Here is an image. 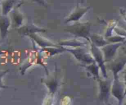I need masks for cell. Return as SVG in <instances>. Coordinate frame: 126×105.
<instances>
[{
  "label": "cell",
  "mask_w": 126,
  "mask_h": 105,
  "mask_svg": "<svg viewBox=\"0 0 126 105\" xmlns=\"http://www.w3.org/2000/svg\"><path fill=\"white\" fill-rule=\"evenodd\" d=\"M91 26V24L89 22H84V23H77L73 25L72 26L68 27L67 28L64 30V31L69 32L77 37L86 38L88 42H90L89 32Z\"/></svg>",
  "instance_id": "obj_1"
},
{
  "label": "cell",
  "mask_w": 126,
  "mask_h": 105,
  "mask_svg": "<svg viewBox=\"0 0 126 105\" xmlns=\"http://www.w3.org/2000/svg\"><path fill=\"white\" fill-rule=\"evenodd\" d=\"M66 51L70 52L71 54H73L76 59L79 61L81 63L84 64H89L94 62L93 56L90 53L87 52L86 49L81 47L73 48L71 49L65 48Z\"/></svg>",
  "instance_id": "obj_2"
},
{
  "label": "cell",
  "mask_w": 126,
  "mask_h": 105,
  "mask_svg": "<svg viewBox=\"0 0 126 105\" xmlns=\"http://www.w3.org/2000/svg\"><path fill=\"white\" fill-rule=\"evenodd\" d=\"M99 85V97L100 100L106 105L109 104L110 95L111 93V81L108 78L105 79H101L99 78L97 79Z\"/></svg>",
  "instance_id": "obj_3"
},
{
  "label": "cell",
  "mask_w": 126,
  "mask_h": 105,
  "mask_svg": "<svg viewBox=\"0 0 126 105\" xmlns=\"http://www.w3.org/2000/svg\"><path fill=\"white\" fill-rule=\"evenodd\" d=\"M90 43H91V53H92L91 54L93 56L95 62L98 64L99 67L100 68L103 77L105 79H107L108 78L107 73V66L105 65V61L103 53L100 48L96 46L91 42H90Z\"/></svg>",
  "instance_id": "obj_4"
},
{
  "label": "cell",
  "mask_w": 126,
  "mask_h": 105,
  "mask_svg": "<svg viewBox=\"0 0 126 105\" xmlns=\"http://www.w3.org/2000/svg\"><path fill=\"white\" fill-rule=\"evenodd\" d=\"M111 93L113 96L118 99L119 105H121L126 96V87L125 85L119 80L118 75L114 78L113 85L111 87Z\"/></svg>",
  "instance_id": "obj_5"
},
{
  "label": "cell",
  "mask_w": 126,
  "mask_h": 105,
  "mask_svg": "<svg viewBox=\"0 0 126 105\" xmlns=\"http://www.w3.org/2000/svg\"><path fill=\"white\" fill-rule=\"evenodd\" d=\"M123 42L119 43H110L102 47V51L103 53V57L105 63H109L115 57L117 50L123 44Z\"/></svg>",
  "instance_id": "obj_6"
},
{
  "label": "cell",
  "mask_w": 126,
  "mask_h": 105,
  "mask_svg": "<svg viewBox=\"0 0 126 105\" xmlns=\"http://www.w3.org/2000/svg\"><path fill=\"white\" fill-rule=\"evenodd\" d=\"M91 9L90 6L87 7H82L79 5L78 6L71 12L68 17L65 21V23H68L70 22H78L79 21L84 15Z\"/></svg>",
  "instance_id": "obj_7"
},
{
  "label": "cell",
  "mask_w": 126,
  "mask_h": 105,
  "mask_svg": "<svg viewBox=\"0 0 126 105\" xmlns=\"http://www.w3.org/2000/svg\"><path fill=\"white\" fill-rule=\"evenodd\" d=\"M110 63L108 65V67L113 72L114 78L118 75L119 72H120L124 67H125L126 64V56L120 57L113 61H111Z\"/></svg>",
  "instance_id": "obj_8"
},
{
  "label": "cell",
  "mask_w": 126,
  "mask_h": 105,
  "mask_svg": "<svg viewBox=\"0 0 126 105\" xmlns=\"http://www.w3.org/2000/svg\"><path fill=\"white\" fill-rule=\"evenodd\" d=\"M47 75L48 76L47 77L42 79L41 81L48 88L50 95L51 96H54L57 90L58 86H59V81H58L56 75H49V74H47Z\"/></svg>",
  "instance_id": "obj_9"
},
{
  "label": "cell",
  "mask_w": 126,
  "mask_h": 105,
  "mask_svg": "<svg viewBox=\"0 0 126 105\" xmlns=\"http://www.w3.org/2000/svg\"><path fill=\"white\" fill-rule=\"evenodd\" d=\"M27 36H28L33 42H35L36 44H38L42 48L49 46H56L59 45V44H56L55 43H52V42L48 40L45 39L43 37H41L40 35L37 34L36 33H30V34L28 35Z\"/></svg>",
  "instance_id": "obj_10"
},
{
  "label": "cell",
  "mask_w": 126,
  "mask_h": 105,
  "mask_svg": "<svg viewBox=\"0 0 126 105\" xmlns=\"http://www.w3.org/2000/svg\"><path fill=\"white\" fill-rule=\"evenodd\" d=\"M11 20L7 16H2L0 17V34L2 39L7 35L8 29L11 25Z\"/></svg>",
  "instance_id": "obj_11"
},
{
  "label": "cell",
  "mask_w": 126,
  "mask_h": 105,
  "mask_svg": "<svg viewBox=\"0 0 126 105\" xmlns=\"http://www.w3.org/2000/svg\"><path fill=\"white\" fill-rule=\"evenodd\" d=\"M46 30L44 28H41L40 27H36L34 25H30L24 26L21 27L18 29V32L23 35H28L30 33H39V32H46Z\"/></svg>",
  "instance_id": "obj_12"
},
{
  "label": "cell",
  "mask_w": 126,
  "mask_h": 105,
  "mask_svg": "<svg viewBox=\"0 0 126 105\" xmlns=\"http://www.w3.org/2000/svg\"><path fill=\"white\" fill-rule=\"evenodd\" d=\"M89 39L90 42L92 43L98 48H102L106 44L110 43L105 37L98 34H93L89 36Z\"/></svg>",
  "instance_id": "obj_13"
},
{
  "label": "cell",
  "mask_w": 126,
  "mask_h": 105,
  "mask_svg": "<svg viewBox=\"0 0 126 105\" xmlns=\"http://www.w3.org/2000/svg\"><path fill=\"white\" fill-rule=\"evenodd\" d=\"M83 67H84L86 69L87 72H88L89 74H91V75L93 76V77L94 79H95L96 80L98 79L100 77L99 75V66H98V64L95 63V62H93L92 63L89 64H85V65H82Z\"/></svg>",
  "instance_id": "obj_14"
},
{
  "label": "cell",
  "mask_w": 126,
  "mask_h": 105,
  "mask_svg": "<svg viewBox=\"0 0 126 105\" xmlns=\"http://www.w3.org/2000/svg\"><path fill=\"white\" fill-rule=\"evenodd\" d=\"M87 43L86 42H82L77 39H71L68 40L60 41L59 43V45L62 46H70L71 48L82 47Z\"/></svg>",
  "instance_id": "obj_15"
},
{
  "label": "cell",
  "mask_w": 126,
  "mask_h": 105,
  "mask_svg": "<svg viewBox=\"0 0 126 105\" xmlns=\"http://www.w3.org/2000/svg\"><path fill=\"white\" fill-rule=\"evenodd\" d=\"M12 16L15 22V27L16 28H19L22 25L24 17L20 11L18 9V6L14 8Z\"/></svg>",
  "instance_id": "obj_16"
},
{
  "label": "cell",
  "mask_w": 126,
  "mask_h": 105,
  "mask_svg": "<svg viewBox=\"0 0 126 105\" xmlns=\"http://www.w3.org/2000/svg\"><path fill=\"white\" fill-rule=\"evenodd\" d=\"M65 51H66L65 48H63V46L60 45L56 46L45 47L44 48H42V51H44L45 53H47L49 56H52L57 54L63 53Z\"/></svg>",
  "instance_id": "obj_17"
},
{
  "label": "cell",
  "mask_w": 126,
  "mask_h": 105,
  "mask_svg": "<svg viewBox=\"0 0 126 105\" xmlns=\"http://www.w3.org/2000/svg\"><path fill=\"white\" fill-rule=\"evenodd\" d=\"M16 0H2L0 4L2 6V15L7 16L9 12L13 9Z\"/></svg>",
  "instance_id": "obj_18"
},
{
  "label": "cell",
  "mask_w": 126,
  "mask_h": 105,
  "mask_svg": "<svg viewBox=\"0 0 126 105\" xmlns=\"http://www.w3.org/2000/svg\"><path fill=\"white\" fill-rule=\"evenodd\" d=\"M107 40L109 43H119V42H123L124 43L126 40L125 37H122L120 35H116V36H110L109 37L105 38Z\"/></svg>",
  "instance_id": "obj_19"
},
{
  "label": "cell",
  "mask_w": 126,
  "mask_h": 105,
  "mask_svg": "<svg viewBox=\"0 0 126 105\" xmlns=\"http://www.w3.org/2000/svg\"><path fill=\"white\" fill-rule=\"evenodd\" d=\"M116 26V23L115 22H114L112 23H110L108 25L107 31H106L105 35V38H107V37H109L112 35L113 31L114 30V28H115Z\"/></svg>",
  "instance_id": "obj_20"
},
{
  "label": "cell",
  "mask_w": 126,
  "mask_h": 105,
  "mask_svg": "<svg viewBox=\"0 0 126 105\" xmlns=\"http://www.w3.org/2000/svg\"><path fill=\"white\" fill-rule=\"evenodd\" d=\"M33 63L31 61V59H28V61L25 62V63H24V64L23 65V67H21V74H22V75H23V74H25V72L26 71V70H27L28 68H29L30 66H32V65H33Z\"/></svg>",
  "instance_id": "obj_21"
},
{
  "label": "cell",
  "mask_w": 126,
  "mask_h": 105,
  "mask_svg": "<svg viewBox=\"0 0 126 105\" xmlns=\"http://www.w3.org/2000/svg\"><path fill=\"white\" fill-rule=\"evenodd\" d=\"M8 70H0V89L1 88H9L7 86H5L3 85L2 82V79L6 74L8 72Z\"/></svg>",
  "instance_id": "obj_22"
},
{
  "label": "cell",
  "mask_w": 126,
  "mask_h": 105,
  "mask_svg": "<svg viewBox=\"0 0 126 105\" xmlns=\"http://www.w3.org/2000/svg\"><path fill=\"white\" fill-rule=\"evenodd\" d=\"M32 1H34L36 3L39 4L41 5V6H44V7H47V4H46V2L45 0H32Z\"/></svg>",
  "instance_id": "obj_23"
},
{
  "label": "cell",
  "mask_w": 126,
  "mask_h": 105,
  "mask_svg": "<svg viewBox=\"0 0 126 105\" xmlns=\"http://www.w3.org/2000/svg\"><path fill=\"white\" fill-rule=\"evenodd\" d=\"M4 53H5V51L3 50L2 48H0V55H1V54H3Z\"/></svg>",
  "instance_id": "obj_24"
},
{
  "label": "cell",
  "mask_w": 126,
  "mask_h": 105,
  "mask_svg": "<svg viewBox=\"0 0 126 105\" xmlns=\"http://www.w3.org/2000/svg\"><path fill=\"white\" fill-rule=\"evenodd\" d=\"M84 2V0H81V3L83 4Z\"/></svg>",
  "instance_id": "obj_25"
}]
</instances>
